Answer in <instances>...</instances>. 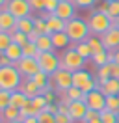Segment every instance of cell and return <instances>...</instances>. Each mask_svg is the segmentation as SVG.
Here are the masks:
<instances>
[{
    "instance_id": "6da1fadb",
    "label": "cell",
    "mask_w": 119,
    "mask_h": 123,
    "mask_svg": "<svg viewBox=\"0 0 119 123\" xmlns=\"http://www.w3.org/2000/svg\"><path fill=\"white\" fill-rule=\"evenodd\" d=\"M65 34L69 36L71 43L76 45V43L86 41V39L91 36V30H89V26H88V21H84V19H76V17H74V19H71V21H67Z\"/></svg>"
},
{
    "instance_id": "7a4b0ae2",
    "label": "cell",
    "mask_w": 119,
    "mask_h": 123,
    "mask_svg": "<svg viewBox=\"0 0 119 123\" xmlns=\"http://www.w3.org/2000/svg\"><path fill=\"white\" fill-rule=\"evenodd\" d=\"M24 77L15 65H7V67H0V90H7V92H15L19 90L22 84Z\"/></svg>"
},
{
    "instance_id": "3957f363",
    "label": "cell",
    "mask_w": 119,
    "mask_h": 123,
    "mask_svg": "<svg viewBox=\"0 0 119 123\" xmlns=\"http://www.w3.org/2000/svg\"><path fill=\"white\" fill-rule=\"evenodd\" d=\"M84 63H86V60L78 54L74 45H73V49H65L61 52V56H60V69H67L71 73H76V71L84 69Z\"/></svg>"
},
{
    "instance_id": "277c9868",
    "label": "cell",
    "mask_w": 119,
    "mask_h": 123,
    "mask_svg": "<svg viewBox=\"0 0 119 123\" xmlns=\"http://www.w3.org/2000/svg\"><path fill=\"white\" fill-rule=\"evenodd\" d=\"M88 26L91 34L95 36H102L104 32H108L113 26V19H112L108 13H102V11H93L88 19Z\"/></svg>"
},
{
    "instance_id": "5b68a950",
    "label": "cell",
    "mask_w": 119,
    "mask_h": 123,
    "mask_svg": "<svg viewBox=\"0 0 119 123\" xmlns=\"http://www.w3.org/2000/svg\"><path fill=\"white\" fill-rule=\"evenodd\" d=\"M73 86H76L78 90H82L84 93H89L93 90H99V82H97V77L91 75L89 71L80 69L73 73Z\"/></svg>"
},
{
    "instance_id": "8992f818",
    "label": "cell",
    "mask_w": 119,
    "mask_h": 123,
    "mask_svg": "<svg viewBox=\"0 0 119 123\" xmlns=\"http://www.w3.org/2000/svg\"><path fill=\"white\" fill-rule=\"evenodd\" d=\"M50 84H52V90L58 93H63L69 90V88H73V73L67 69H58L54 75L50 77Z\"/></svg>"
},
{
    "instance_id": "52a82bcc",
    "label": "cell",
    "mask_w": 119,
    "mask_h": 123,
    "mask_svg": "<svg viewBox=\"0 0 119 123\" xmlns=\"http://www.w3.org/2000/svg\"><path fill=\"white\" fill-rule=\"evenodd\" d=\"M37 63H39V69L43 71V73H47L48 77H52L60 69V56L54 50H50V52H39Z\"/></svg>"
},
{
    "instance_id": "ba28073f",
    "label": "cell",
    "mask_w": 119,
    "mask_h": 123,
    "mask_svg": "<svg viewBox=\"0 0 119 123\" xmlns=\"http://www.w3.org/2000/svg\"><path fill=\"white\" fill-rule=\"evenodd\" d=\"M6 9L15 17V19H22V17H30L34 11L30 6V0H7Z\"/></svg>"
},
{
    "instance_id": "9c48e42d",
    "label": "cell",
    "mask_w": 119,
    "mask_h": 123,
    "mask_svg": "<svg viewBox=\"0 0 119 123\" xmlns=\"http://www.w3.org/2000/svg\"><path fill=\"white\" fill-rule=\"evenodd\" d=\"M15 67L21 71V75L24 78H32V77H36L37 73H39V63H37V58H21V60L15 63Z\"/></svg>"
},
{
    "instance_id": "30bf717a",
    "label": "cell",
    "mask_w": 119,
    "mask_h": 123,
    "mask_svg": "<svg viewBox=\"0 0 119 123\" xmlns=\"http://www.w3.org/2000/svg\"><path fill=\"white\" fill-rule=\"evenodd\" d=\"M84 103L88 105V108L97 110V112H102V110H106V95H104V93H101L99 90H93V92L86 93V99H84Z\"/></svg>"
},
{
    "instance_id": "8fae6325",
    "label": "cell",
    "mask_w": 119,
    "mask_h": 123,
    "mask_svg": "<svg viewBox=\"0 0 119 123\" xmlns=\"http://www.w3.org/2000/svg\"><path fill=\"white\" fill-rule=\"evenodd\" d=\"M101 39H102V45L106 50H117L119 49V28L112 26L108 32H104L101 36Z\"/></svg>"
},
{
    "instance_id": "7c38bea8",
    "label": "cell",
    "mask_w": 119,
    "mask_h": 123,
    "mask_svg": "<svg viewBox=\"0 0 119 123\" xmlns=\"http://www.w3.org/2000/svg\"><path fill=\"white\" fill-rule=\"evenodd\" d=\"M86 114H88V105L84 101H71L69 103V116L73 117V121H84Z\"/></svg>"
},
{
    "instance_id": "4fadbf2b",
    "label": "cell",
    "mask_w": 119,
    "mask_h": 123,
    "mask_svg": "<svg viewBox=\"0 0 119 123\" xmlns=\"http://www.w3.org/2000/svg\"><path fill=\"white\" fill-rule=\"evenodd\" d=\"M54 15L60 17V19H63V21H71V19H74V4L73 0H67V2H60L58 9L54 11Z\"/></svg>"
},
{
    "instance_id": "5bb4252c",
    "label": "cell",
    "mask_w": 119,
    "mask_h": 123,
    "mask_svg": "<svg viewBox=\"0 0 119 123\" xmlns=\"http://www.w3.org/2000/svg\"><path fill=\"white\" fill-rule=\"evenodd\" d=\"M17 30V19L7 9H0V32Z\"/></svg>"
},
{
    "instance_id": "9a60e30c",
    "label": "cell",
    "mask_w": 119,
    "mask_h": 123,
    "mask_svg": "<svg viewBox=\"0 0 119 123\" xmlns=\"http://www.w3.org/2000/svg\"><path fill=\"white\" fill-rule=\"evenodd\" d=\"M43 19H47V26H48V34H58V32H65V21L63 19H60V17H56L54 13H50V15H45Z\"/></svg>"
},
{
    "instance_id": "2e32d148",
    "label": "cell",
    "mask_w": 119,
    "mask_h": 123,
    "mask_svg": "<svg viewBox=\"0 0 119 123\" xmlns=\"http://www.w3.org/2000/svg\"><path fill=\"white\" fill-rule=\"evenodd\" d=\"M19 90H21L28 99H34V97H37V95H41V88L34 82V78H24Z\"/></svg>"
},
{
    "instance_id": "e0dca14e",
    "label": "cell",
    "mask_w": 119,
    "mask_h": 123,
    "mask_svg": "<svg viewBox=\"0 0 119 123\" xmlns=\"http://www.w3.org/2000/svg\"><path fill=\"white\" fill-rule=\"evenodd\" d=\"M99 92L104 93L106 97H108V95H117L119 93V78H110L108 82L101 84L99 86Z\"/></svg>"
},
{
    "instance_id": "ac0fdd59",
    "label": "cell",
    "mask_w": 119,
    "mask_h": 123,
    "mask_svg": "<svg viewBox=\"0 0 119 123\" xmlns=\"http://www.w3.org/2000/svg\"><path fill=\"white\" fill-rule=\"evenodd\" d=\"M52 43H54V50L56 49H61V50H65L67 47L71 45V39L67 36L65 32H58V34H52Z\"/></svg>"
},
{
    "instance_id": "d6986e66",
    "label": "cell",
    "mask_w": 119,
    "mask_h": 123,
    "mask_svg": "<svg viewBox=\"0 0 119 123\" xmlns=\"http://www.w3.org/2000/svg\"><path fill=\"white\" fill-rule=\"evenodd\" d=\"M17 30L22 32V34H26V36H30L32 32L36 30L34 28V17H22V19H17Z\"/></svg>"
},
{
    "instance_id": "ffe728a7",
    "label": "cell",
    "mask_w": 119,
    "mask_h": 123,
    "mask_svg": "<svg viewBox=\"0 0 119 123\" xmlns=\"http://www.w3.org/2000/svg\"><path fill=\"white\" fill-rule=\"evenodd\" d=\"M36 45H37V49H39L41 52H50V50H54V43H52L50 34H41V36L37 37Z\"/></svg>"
},
{
    "instance_id": "44dd1931",
    "label": "cell",
    "mask_w": 119,
    "mask_h": 123,
    "mask_svg": "<svg viewBox=\"0 0 119 123\" xmlns=\"http://www.w3.org/2000/svg\"><path fill=\"white\" fill-rule=\"evenodd\" d=\"M4 54H6V56H7L11 62H13V63H17L21 58H24V54H22V47L17 45V43H11V45H9L6 50H4Z\"/></svg>"
},
{
    "instance_id": "7402d4cb",
    "label": "cell",
    "mask_w": 119,
    "mask_h": 123,
    "mask_svg": "<svg viewBox=\"0 0 119 123\" xmlns=\"http://www.w3.org/2000/svg\"><path fill=\"white\" fill-rule=\"evenodd\" d=\"M97 82H99V86L104 84V82H108L112 78V63H106V65H102V67H97Z\"/></svg>"
},
{
    "instance_id": "603a6c76",
    "label": "cell",
    "mask_w": 119,
    "mask_h": 123,
    "mask_svg": "<svg viewBox=\"0 0 119 123\" xmlns=\"http://www.w3.org/2000/svg\"><path fill=\"white\" fill-rule=\"evenodd\" d=\"M91 63L95 67H102L106 63H112L110 60V50H104V52H99V54H93L91 56Z\"/></svg>"
},
{
    "instance_id": "cb8c5ba5",
    "label": "cell",
    "mask_w": 119,
    "mask_h": 123,
    "mask_svg": "<svg viewBox=\"0 0 119 123\" xmlns=\"http://www.w3.org/2000/svg\"><path fill=\"white\" fill-rule=\"evenodd\" d=\"M89 43V47H91V50H93V54H99V52H104L106 49H104L102 45V39H101V36H95V34H91L88 39H86Z\"/></svg>"
},
{
    "instance_id": "d4e9b609",
    "label": "cell",
    "mask_w": 119,
    "mask_h": 123,
    "mask_svg": "<svg viewBox=\"0 0 119 123\" xmlns=\"http://www.w3.org/2000/svg\"><path fill=\"white\" fill-rule=\"evenodd\" d=\"M2 117H4V121L9 123V121H15V119H21V108H17V106H9L2 112Z\"/></svg>"
},
{
    "instance_id": "484cf974",
    "label": "cell",
    "mask_w": 119,
    "mask_h": 123,
    "mask_svg": "<svg viewBox=\"0 0 119 123\" xmlns=\"http://www.w3.org/2000/svg\"><path fill=\"white\" fill-rule=\"evenodd\" d=\"M63 97H65L69 103H71V101H84L86 99V93L82 92V90H78L76 86H73V88H69V90L63 93Z\"/></svg>"
},
{
    "instance_id": "4316f807",
    "label": "cell",
    "mask_w": 119,
    "mask_h": 123,
    "mask_svg": "<svg viewBox=\"0 0 119 123\" xmlns=\"http://www.w3.org/2000/svg\"><path fill=\"white\" fill-rule=\"evenodd\" d=\"M26 103H28V97H26V95H24L21 90H15V92H11V106L22 108Z\"/></svg>"
},
{
    "instance_id": "83f0119b",
    "label": "cell",
    "mask_w": 119,
    "mask_h": 123,
    "mask_svg": "<svg viewBox=\"0 0 119 123\" xmlns=\"http://www.w3.org/2000/svg\"><path fill=\"white\" fill-rule=\"evenodd\" d=\"M74 49L78 50V54H80L84 60L88 62V60H91V56H93V50H91V47H89V43L88 41H82V43H76L74 45Z\"/></svg>"
},
{
    "instance_id": "f1b7e54d",
    "label": "cell",
    "mask_w": 119,
    "mask_h": 123,
    "mask_svg": "<svg viewBox=\"0 0 119 123\" xmlns=\"http://www.w3.org/2000/svg\"><path fill=\"white\" fill-rule=\"evenodd\" d=\"M39 52H41V50L37 49V45L34 43V41H28L26 45L22 47V54H24L26 58H37V56H39Z\"/></svg>"
},
{
    "instance_id": "f546056e",
    "label": "cell",
    "mask_w": 119,
    "mask_h": 123,
    "mask_svg": "<svg viewBox=\"0 0 119 123\" xmlns=\"http://www.w3.org/2000/svg\"><path fill=\"white\" fill-rule=\"evenodd\" d=\"M41 112L37 110L34 105H32V101L28 99V103L24 105V106L21 108V119H24V117H30V116H39Z\"/></svg>"
},
{
    "instance_id": "4dcf8cb0",
    "label": "cell",
    "mask_w": 119,
    "mask_h": 123,
    "mask_svg": "<svg viewBox=\"0 0 119 123\" xmlns=\"http://www.w3.org/2000/svg\"><path fill=\"white\" fill-rule=\"evenodd\" d=\"M9 34H11V39H13V43H17V45H21V47H24V45H26V43L30 41L28 36H26V34H22V32H19V30H11Z\"/></svg>"
},
{
    "instance_id": "1f68e13d",
    "label": "cell",
    "mask_w": 119,
    "mask_h": 123,
    "mask_svg": "<svg viewBox=\"0 0 119 123\" xmlns=\"http://www.w3.org/2000/svg\"><path fill=\"white\" fill-rule=\"evenodd\" d=\"M11 105V92L7 90H0V114Z\"/></svg>"
},
{
    "instance_id": "d6a6232c",
    "label": "cell",
    "mask_w": 119,
    "mask_h": 123,
    "mask_svg": "<svg viewBox=\"0 0 119 123\" xmlns=\"http://www.w3.org/2000/svg\"><path fill=\"white\" fill-rule=\"evenodd\" d=\"M34 28H36L37 34H48L47 19H43V17H34Z\"/></svg>"
},
{
    "instance_id": "836d02e7",
    "label": "cell",
    "mask_w": 119,
    "mask_h": 123,
    "mask_svg": "<svg viewBox=\"0 0 119 123\" xmlns=\"http://www.w3.org/2000/svg\"><path fill=\"white\" fill-rule=\"evenodd\" d=\"M106 110L119 114V97L117 95H108L106 97Z\"/></svg>"
},
{
    "instance_id": "e575fe53",
    "label": "cell",
    "mask_w": 119,
    "mask_h": 123,
    "mask_svg": "<svg viewBox=\"0 0 119 123\" xmlns=\"http://www.w3.org/2000/svg\"><path fill=\"white\" fill-rule=\"evenodd\" d=\"M60 2H61V0H47V2H45V9H43V13H41V17H45V15H50V13H54V11L58 9Z\"/></svg>"
},
{
    "instance_id": "d590c367",
    "label": "cell",
    "mask_w": 119,
    "mask_h": 123,
    "mask_svg": "<svg viewBox=\"0 0 119 123\" xmlns=\"http://www.w3.org/2000/svg\"><path fill=\"white\" fill-rule=\"evenodd\" d=\"M11 43H13L11 34H9V32H0V52H4Z\"/></svg>"
},
{
    "instance_id": "8d00e7d4",
    "label": "cell",
    "mask_w": 119,
    "mask_h": 123,
    "mask_svg": "<svg viewBox=\"0 0 119 123\" xmlns=\"http://www.w3.org/2000/svg\"><path fill=\"white\" fill-rule=\"evenodd\" d=\"M117 116H119V114H115V112L102 110L99 117H101V121H102V123H117Z\"/></svg>"
},
{
    "instance_id": "74e56055",
    "label": "cell",
    "mask_w": 119,
    "mask_h": 123,
    "mask_svg": "<svg viewBox=\"0 0 119 123\" xmlns=\"http://www.w3.org/2000/svg\"><path fill=\"white\" fill-rule=\"evenodd\" d=\"M108 2V15L112 19H117L119 17V0H106Z\"/></svg>"
},
{
    "instance_id": "f35d334b",
    "label": "cell",
    "mask_w": 119,
    "mask_h": 123,
    "mask_svg": "<svg viewBox=\"0 0 119 123\" xmlns=\"http://www.w3.org/2000/svg\"><path fill=\"white\" fill-rule=\"evenodd\" d=\"M37 119H39V123H58L56 121V116L50 114V112H47V110H43L41 114L37 116Z\"/></svg>"
},
{
    "instance_id": "ab89813d",
    "label": "cell",
    "mask_w": 119,
    "mask_h": 123,
    "mask_svg": "<svg viewBox=\"0 0 119 123\" xmlns=\"http://www.w3.org/2000/svg\"><path fill=\"white\" fill-rule=\"evenodd\" d=\"M32 101V105L39 110V112H43V110H47V101H45L43 95H37V97H34V99H30Z\"/></svg>"
},
{
    "instance_id": "60d3db41",
    "label": "cell",
    "mask_w": 119,
    "mask_h": 123,
    "mask_svg": "<svg viewBox=\"0 0 119 123\" xmlns=\"http://www.w3.org/2000/svg\"><path fill=\"white\" fill-rule=\"evenodd\" d=\"M45 2H47V0H30V6H32V9H34V11H39V13H43V9H45Z\"/></svg>"
},
{
    "instance_id": "b9f144b4",
    "label": "cell",
    "mask_w": 119,
    "mask_h": 123,
    "mask_svg": "<svg viewBox=\"0 0 119 123\" xmlns=\"http://www.w3.org/2000/svg\"><path fill=\"white\" fill-rule=\"evenodd\" d=\"M97 0H73V4L76 8H93Z\"/></svg>"
},
{
    "instance_id": "7bdbcfd3",
    "label": "cell",
    "mask_w": 119,
    "mask_h": 123,
    "mask_svg": "<svg viewBox=\"0 0 119 123\" xmlns=\"http://www.w3.org/2000/svg\"><path fill=\"white\" fill-rule=\"evenodd\" d=\"M56 95H58V93L54 92V90H48L47 93H43V97H45V101H47V105H52V103H58V101H56Z\"/></svg>"
},
{
    "instance_id": "ee69618b",
    "label": "cell",
    "mask_w": 119,
    "mask_h": 123,
    "mask_svg": "<svg viewBox=\"0 0 119 123\" xmlns=\"http://www.w3.org/2000/svg\"><path fill=\"white\" fill-rule=\"evenodd\" d=\"M56 121H58V123H74L73 117H71L69 114H61V112L56 114Z\"/></svg>"
},
{
    "instance_id": "f6af8a7d",
    "label": "cell",
    "mask_w": 119,
    "mask_h": 123,
    "mask_svg": "<svg viewBox=\"0 0 119 123\" xmlns=\"http://www.w3.org/2000/svg\"><path fill=\"white\" fill-rule=\"evenodd\" d=\"M101 116V112H97V110H91V108H88V114H86V117H84V121L82 123H88V121H91V119H97Z\"/></svg>"
},
{
    "instance_id": "bcb514c9",
    "label": "cell",
    "mask_w": 119,
    "mask_h": 123,
    "mask_svg": "<svg viewBox=\"0 0 119 123\" xmlns=\"http://www.w3.org/2000/svg\"><path fill=\"white\" fill-rule=\"evenodd\" d=\"M47 112H50V114H54V116H56V114L60 112V105H58V103H52V105H47Z\"/></svg>"
},
{
    "instance_id": "7dc6e473",
    "label": "cell",
    "mask_w": 119,
    "mask_h": 123,
    "mask_svg": "<svg viewBox=\"0 0 119 123\" xmlns=\"http://www.w3.org/2000/svg\"><path fill=\"white\" fill-rule=\"evenodd\" d=\"M110 60H112V63H117L119 65V49L117 50H110Z\"/></svg>"
},
{
    "instance_id": "c3c4849f",
    "label": "cell",
    "mask_w": 119,
    "mask_h": 123,
    "mask_svg": "<svg viewBox=\"0 0 119 123\" xmlns=\"http://www.w3.org/2000/svg\"><path fill=\"white\" fill-rule=\"evenodd\" d=\"M112 78H119V65L112 63Z\"/></svg>"
},
{
    "instance_id": "681fc988",
    "label": "cell",
    "mask_w": 119,
    "mask_h": 123,
    "mask_svg": "<svg viewBox=\"0 0 119 123\" xmlns=\"http://www.w3.org/2000/svg\"><path fill=\"white\" fill-rule=\"evenodd\" d=\"M22 121L24 123H39V119H37V116H30V117H24Z\"/></svg>"
},
{
    "instance_id": "f907efd6",
    "label": "cell",
    "mask_w": 119,
    "mask_h": 123,
    "mask_svg": "<svg viewBox=\"0 0 119 123\" xmlns=\"http://www.w3.org/2000/svg\"><path fill=\"white\" fill-rule=\"evenodd\" d=\"M6 4H7V0H0V9H6Z\"/></svg>"
},
{
    "instance_id": "816d5d0a",
    "label": "cell",
    "mask_w": 119,
    "mask_h": 123,
    "mask_svg": "<svg viewBox=\"0 0 119 123\" xmlns=\"http://www.w3.org/2000/svg\"><path fill=\"white\" fill-rule=\"evenodd\" d=\"M113 26H115V28H119V17H117V19H113Z\"/></svg>"
},
{
    "instance_id": "f5cc1de1",
    "label": "cell",
    "mask_w": 119,
    "mask_h": 123,
    "mask_svg": "<svg viewBox=\"0 0 119 123\" xmlns=\"http://www.w3.org/2000/svg\"><path fill=\"white\" fill-rule=\"evenodd\" d=\"M88 123H102V121H101V117H97V119H91V121H88Z\"/></svg>"
},
{
    "instance_id": "db71d44e",
    "label": "cell",
    "mask_w": 119,
    "mask_h": 123,
    "mask_svg": "<svg viewBox=\"0 0 119 123\" xmlns=\"http://www.w3.org/2000/svg\"><path fill=\"white\" fill-rule=\"evenodd\" d=\"M9 123H24L22 119H15V121H9Z\"/></svg>"
},
{
    "instance_id": "11a10c76",
    "label": "cell",
    "mask_w": 119,
    "mask_h": 123,
    "mask_svg": "<svg viewBox=\"0 0 119 123\" xmlns=\"http://www.w3.org/2000/svg\"><path fill=\"white\" fill-rule=\"evenodd\" d=\"M0 123H6V121H4V117H2V114H0Z\"/></svg>"
},
{
    "instance_id": "9f6ffc18",
    "label": "cell",
    "mask_w": 119,
    "mask_h": 123,
    "mask_svg": "<svg viewBox=\"0 0 119 123\" xmlns=\"http://www.w3.org/2000/svg\"><path fill=\"white\" fill-rule=\"evenodd\" d=\"M117 123H119V116H117Z\"/></svg>"
},
{
    "instance_id": "6f0895ef",
    "label": "cell",
    "mask_w": 119,
    "mask_h": 123,
    "mask_svg": "<svg viewBox=\"0 0 119 123\" xmlns=\"http://www.w3.org/2000/svg\"><path fill=\"white\" fill-rule=\"evenodd\" d=\"M61 2H67V0H61Z\"/></svg>"
},
{
    "instance_id": "680465c9",
    "label": "cell",
    "mask_w": 119,
    "mask_h": 123,
    "mask_svg": "<svg viewBox=\"0 0 119 123\" xmlns=\"http://www.w3.org/2000/svg\"><path fill=\"white\" fill-rule=\"evenodd\" d=\"M117 97H119V93H117Z\"/></svg>"
}]
</instances>
